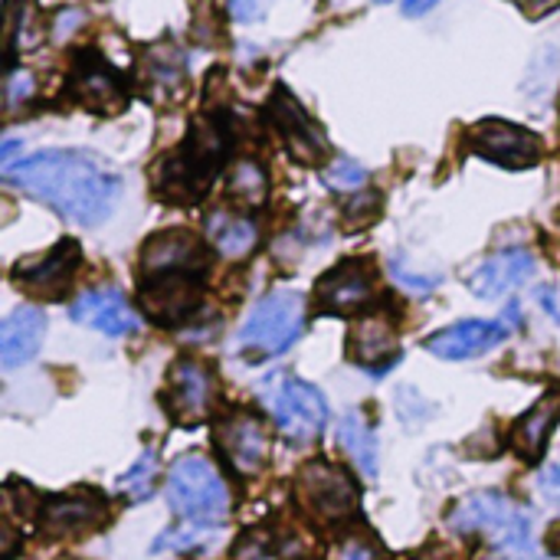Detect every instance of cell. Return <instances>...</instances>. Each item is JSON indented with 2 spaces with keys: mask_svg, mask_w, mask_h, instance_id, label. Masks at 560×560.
Wrapping results in <instances>:
<instances>
[{
  "mask_svg": "<svg viewBox=\"0 0 560 560\" xmlns=\"http://www.w3.org/2000/svg\"><path fill=\"white\" fill-rule=\"evenodd\" d=\"M105 522V502L95 495H59L39 509V528L52 538H75Z\"/></svg>",
  "mask_w": 560,
  "mask_h": 560,
  "instance_id": "44dd1931",
  "label": "cell"
},
{
  "mask_svg": "<svg viewBox=\"0 0 560 560\" xmlns=\"http://www.w3.org/2000/svg\"><path fill=\"white\" fill-rule=\"evenodd\" d=\"M33 92H36V79L26 69L10 72V79H7V112L13 115L20 105H26L33 98Z\"/></svg>",
  "mask_w": 560,
  "mask_h": 560,
  "instance_id": "4dcf8cb0",
  "label": "cell"
},
{
  "mask_svg": "<svg viewBox=\"0 0 560 560\" xmlns=\"http://www.w3.org/2000/svg\"><path fill=\"white\" fill-rule=\"evenodd\" d=\"M154 476H158V456L148 450V453L118 479V492H121L128 502H144V499H151V492H154Z\"/></svg>",
  "mask_w": 560,
  "mask_h": 560,
  "instance_id": "f1b7e54d",
  "label": "cell"
},
{
  "mask_svg": "<svg viewBox=\"0 0 560 560\" xmlns=\"http://www.w3.org/2000/svg\"><path fill=\"white\" fill-rule=\"evenodd\" d=\"M374 295V269L364 259H348L315 282V308L325 315H351Z\"/></svg>",
  "mask_w": 560,
  "mask_h": 560,
  "instance_id": "2e32d148",
  "label": "cell"
},
{
  "mask_svg": "<svg viewBox=\"0 0 560 560\" xmlns=\"http://www.w3.org/2000/svg\"><path fill=\"white\" fill-rule=\"evenodd\" d=\"M171 512L194 528H223L230 515V489L207 456H180L167 472Z\"/></svg>",
  "mask_w": 560,
  "mask_h": 560,
  "instance_id": "277c9868",
  "label": "cell"
},
{
  "mask_svg": "<svg viewBox=\"0 0 560 560\" xmlns=\"http://www.w3.org/2000/svg\"><path fill=\"white\" fill-rule=\"evenodd\" d=\"M279 427V433L295 443V446H308L325 433L328 423V404L322 397V390L302 377L292 374H276L272 381H266L262 394H259Z\"/></svg>",
  "mask_w": 560,
  "mask_h": 560,
  "instance_id": "8992f818",
  "label": "cell"
},
{
  "mask_svg": "<svg viewBox=\"0 0 560 560\" xmlns=\"http://www.w3.org/2000/svg\"><path fill=\"white\" fill-rule=\"evenodd\" d=\"M66 89L82 108L98 112V115H118L128 105L125 75L105 56H98L95 49H85V52L75 56V66L69 72Z\"/></svg>",
  "mask_w": 560,
  "mask_h": 560,
  "instance_id": "ba28073f",
  "label": "cell"
},
{
  "mask_svg": "<svg viewBox=\"0 0 560 560\" xmlns=\"http://www.w3.org/2000/svg\"><path fill=\"white\" fill-rule=\"evenodd\" d=\"M305 331V295L295 289H276L249 312L240 331V351L253 361L285 354Z\"/></svg>",
  "mask_w": 560,
  "mask_h": 560,
  "instance_id": "5b68a950",
  "label": "cell"
},
{
  "mask_svg": "<svg viewBox=\"0 0 560 560\" xmlns=\"http://www.w3.org/2000/svg\"><path fill=\"white\" fill-rule=\"evenodd\" d=\"M266 115L272 121V128L279 131V138L285 141V151L299 161V164H325L328 158V138L325 131L312 121V115L299 105V98L289 89H276L269 95Z\"/></svg>",
  "mask_w": 560,
  "mask_h": 560,
  "instance_id": "9c48e42d",
  "label": "cell"
},
{
  "mask_svg": "<svg viewBox=\"0 0 560 560\" xmlns=\"http://www.w3.org/2000/svg\"><path fill=\"white\" fill-rule=\"evenodd\" d=\"M3 180L75 226H98L121 197V177L92 151L52 148L3 167Z\"/></svg>",
  "mask_w": 560,
  "mask_h": 560,
  "instance_id": "6da1fadb",
  "label": "cell"
},
{
  "mask_svg": "<svg viewBox=\"0 0 560 560\" xmlns=\"http://www.w3.org/2000/svg\"><path fill=\"white\" fill-rule=\"evenodd\" d=\"M295 492H299V502L305 505V512L328 525L348 522L358 512L354 479L341 466H331L325 459L302 466V472L295 479Z\"/></svg>",
  "mask_w": 560,
  "mask_h": 560,
  "instance_id": "52a82bcc",
  "label": "cell"
},
{
  "mask_svg": "<svg viewBox=\"0 0 560 560\" xmlns=\"http://www.w3.org/2000/svg\"><path fill=\"white\" fill-rule=\"evenodd\" d=\"M285 558H289L285 545H282L272 532H266V528H249V532H243V535H240V541H236V548H233V560H285Z\"/></svg>",
  "mask_w": 560,
  "mask_h": 560,
  "instance_id": "83f0119b",
  "label": "cell"
},
{
  "mask_svg": "<svg viewBox=\"0 0 560 560\" xmlns=\"http://www.w3.org/2000/svg\"><path fill=\"white\" fill-rule=\"evenodd\" d=\"M538 489L548 502L560 505V463H551L541 476H538Z\"/></svg>",
  "mask_w": 560,
  "mask_h": 560,
  "instance_id": "836d02e7",
  "label": "cell"
},
{
  "mask_svg": "<svg viewBox=\"0 0 560 560\" xmlns=\"http://www.w3.org/2000/svg\"><path fill=\"white\" fill-rule=\"evenodd\" d=\"M269 10V0H230V16L240 23H253Z\"/></svg>",
  "mask_w": 560,
  "mask_h": 560,
  "instance_id": "d6a6232c",
  "label": "cell"
},
{
  "mask_svg": "<svg viewBox=\"0 0 560 560\" xmlns=\"http://www.w3.org/2000/svg\"><path fill=\"white\" fill-rule=\"evenodd\" d=\"M233 131L223 115H200L177 151L154 171V190L171 203H197L230 158Z\"/></svg>",
  "mask_w": 560,
  "mask_h": 560,
  "instance_id": "7a4b0ae2",
  "label": "cell"
},
{
  "mask_svg": "<svg viewBox=\"0 0 560 560\" xmlns=\"http://www.w3.org/2000/svg\"><path fill=\"white\" fill-rule=\"evenodd\" d=\"M226 194L240 207H246V210L262 207L266 203V194H269V174H266V167L259 161H253V158L236 161L230 167V174H226Z\"/></svg>",
  "mask_w": 560,
  "mask_h": 560,
  "instance_id": "4316f807",
  "label": "cell"
},
{
  "mask_svg": "<svg viewBox=\"0 0 560 560\" xmlns=\"http://www.w3.org/2000/svg\"><path fill=\"white\" fill-rule=\"evenodd\" d=\"M397 354V325L390 318V312H374V315H361L351 325L348 335V358L381 371L390 358Z\"/></svg>",
  "mask_w": 560,
  "mask_h": 560,
  "instance_id": "7402d4cb",
  "label": "cell"
},
{
  "mask_svg": "<svg viewBox=\"0 0 560 560\" xmlns=\"http://www.w3.org/2000/svg\"><path fill=\"white\" fill-rule=\"evenodd\" d=\"M217 397V381L213 371H207L197 361H174L171 374H167V394H164V407L177 423H200L210 417Z\"/></svg>",
  "mask_w": 560,
  "mask_h": 560,
  "instance_id": "5bb4252c",
  "label": "cell"
},
{
  "mask_svg": "<svg viewBox=\"0 0 560 560\" xmlns=\"http://www.w3.org/2000/svg\"><path fill=\"white\" fill-rule=\"evenodd\" d=\"M79 262H82L79 243H75V240H62V243H56L52 249H46V253H39V256L20 259V262L13 266L10 276H13V282L23 285L26 292L46 295V299H59V295L69 289V282H72V276H75V269H79Z\"/></svg>",
  "mask_w": 560,
  "mask_h": 560,
  "instance_id": "9a60e30c",
  "label": "cell"
},
{
  "mask_svg": "<svg viewBox=\"0 0 560 560\" xmlns=\"http://www.w3.org/2000/svg\"><path fill=\"white\" fill-rule=\"evenodd\" d=\"M138 262H141L138 266L141 279H154V276H207V266H210L203 243L187 230L154 233L141 246Z\"/></svg>",
  "mask_w": 560,
  "mask_h": 560,
  "instance_id": "8fae6325",
  "label": "cell"
},
{
  "mask_svg": "<svg viewBox=\"0 0 560 560\" xmlns=\"http://www.w3.org/2000/svg\"><path fill=\"white\" fill-rule=\"evenodd\" d=\"M203 279L207 276H154V279H141L138 302H141V308H144V315L151 322L167 325V328L180 325L197 312Z\"/></svg>",
  "mask_w": 560,
  "mask_h": 560,
  "instance_id": "4fadbf2b",
  "label": "cell"
},
{
  "mask_svg": "<svg viewBox=\"0 0 560 560\" xmlns=\"http://www.w3.org/2000/svg\"><path fill=\"white\" fill-rule=\"evenodd\" d=\"M338 446L351 456V463L368 476L377 479V436L374 430L364 423L361 413H348L338 423Z\"/></svg>",
  "mask_w": 560,
  "mask_h": 560,
  "instance_id": "484cf974",
  "label": "cell"
},
{
  "mask_svg": "<svg viewBox=\"0 0 560 560\" xmlns=\"http://www.w3.org/2000/svg\"><path fill=\"white\" fill-rule=\"evenodd\" d=\"M46 335V315L33 305H20L7 315L0 328V364L7 371H16L30 358H36Z\"/></svg>",
  "mask_w": 560,
  "mask_h": 560,
  "instance_id": "603a6c76",
  "label": "cell"
},
{
  "mask_svg": "<svg viewBox=\"0 0 560 560\" xmlns=\"http://www.w3.org/2000/svg\"><path fill=\"white\" fill-rule=\"evenodd\" d=\"M535 269H538V262L528 249H502V253L489 256L476 272H469L466 285L472 295L495 302V299H505L509 292H515L518 285H525L535 276Z\"/></svg>",
  "mask_w": 560,
  "mask_h": 560,
  "instance_id": "d6986e66",
  "label": "cell"
},
{
  "mask_svg": "<svg viewBox=\"0 0 560 560\" xmlns=\"http://www.w3.org/2000/svg\"><path fill=\"white\" fill-rule=\"evenodd\" d=\"M207 243L223 259H246L259 243V226L236 210H213L207 213Z\"/></svg>",
  "mask_w": 560,
  "mask_h": 560,
  "instance_id": "cb8c5ba5",
  "label": "cell"
},
{
  "mask_svg": "<svg viewBox=\"0 0 560 560\" xmlns=\"http://www.w3.org/2000/svg\"><path fill=\"white\" fill-rule=\"evenodd\" d=\"M440 0H404V13L407 16H420V13H427V10H433Z\"/></svg>",
  "mask_w": 560,
  "mask_h": 560,
  "instance_id": "e575fe53",
  "label": "cell"
},
{
  "mask_svg": "<svg viewBox=\"0 0 560 560\" xmlns=\"http://www.w3.org/2000/svg\"><path fill=\"white\" fill-rule=\"evenodd\" d=\"M469 148L502 167H535L541 161V138L512 121L486 118L469 131Z\"/></svg>",
  "mask_w": 560,
  "mask_h": 560,
  "instance_id": "7c38bea8",
  "label": "cell"
},
{
  "mask_svg": "<svg viewBox=\"0 0 560 560\" xmlns=\"http://www.w3.org/2000/svg\"><path fill=\"white\" fill-rule=\"evenodd\" d=\"M69 318L75 325L95 328V331H102L108 338H125V335H135L141 328L138 312L115 289H95V292L79 295L72 302V308H69Z\"/></svg>",
  "mask_w": 560,
  "mask_h": 560,
  "instance_id": "ac0fdd59",
  "label": "cell"
},
{
  "mask_svg": "<svg viewBox=\"0 0 560 560\" xmlns=\"http://www.w3.org/2000/svg\"><path fill=\"white\" fill-rule=\"evenodd\" d=\"M138 85L151 102H177L187 92V56L174 46H151L138 59Z\"/></svg>",
  "mask_w": 560,
  "mask_h": 560,
  "instance_id": "ffe728a7",
  "label": "cell"
},
{
  "mask_svg": "<svg viewBox=\"0 0 560 560\" xmlns=\"http://www.w3.org/2000/svg\"><path fill=\"white\" fill-rule=\"evenodd\" d=\"M213 440L236 476H246V479L259 476L262 466L269 463V430H266L262 417H256L249 410L226 413L213 427Z\"/></svg>",
  "mask_w": 560,
  "mask_h": 560,
  "instance_id": "30bf717a",
  "label": "cell"
},
{
  "mask_svg": "<svg viewBox=\"0 0 560 560\" xmlns=\"http://www.w3.org/2000/svg\"><path fill=\"white\" fill-rule=\"evenodd\" d=\"M560 420V394H545L515 427L512 433V443H515V453L525 459V463H538L545 456V446H548V436L555 430V423Z\"/></svg>",
  "mask_w": 560,
  "mask_h": 560,
  "instance_id": "d4e9b609",
  "label": "cell"
},
{
  "mask_svg": "<svg viewBox=\"0 0 560 560\" xmlns=\"http://www.w3.org/2000/svg\"><path fill=\"white\" fill-rule=\"evenodd\" d=\"M512 335V325L502 322H459L443 331H436L427 341V351L443 358V361H472L499 348Z\"/></svg>",
  "mask_w": 560,
  "mask_h": 560,
  "instance_id": "e0dca14e",
  "label": "cell"
},
{
  "mask_svg": "<svg viewBox=\"0 0 560 560\" xmlns=\"http://www.w3.org/2000/svg\"><path fill=\"white\" fill-rule=\"evenodd\" d=\"M377 3H390V0H377Z\"/></svg>",
  "mask_w": 560,
  "mask_h": 560,
  "instance_id": "d590c367",
  "label": "cell"
},
{
  "mask_svg": "<svg viewBox=\"0 0 560 560\" xmlns=\"http://www.w3.org/2000/svg\"><path fill=\"white\" fill-rule=\"evenodd\" d=\"M325 184L338 194H354L368 184V171L354 161V158H335L328 167H325Z\"/></svg>",
  "mask_w": 560,
  "mask_h": 560,
  "instance_id": "f546056e",
  "label": "cell"
},
{
  "mask_svg": "<svg viewBox=\"0 0 560 560\" xmlns=\"http://www.w3.org/2000/svg\"><path fill=\"white\" fill-rule=\"evenodd\" d=\"M335 560H384V555H381V548H377L371 538L351 535V538H345V541L338 545Z\"/></svg>",
  "mask_w": 560,
  "mask_h": 560,
  "instance_id": "1f68e13d",
  "label": "cell"
},
{
  "mask_svg": "<svg viewBox=\"0 0 560 560\" xmlns=\"http://www.w3.org/2000/svg\"><path fill=\"white\" fill-rule=\"evenodd\" d=\"M456 535H482L505 560H538L535 518L525 505H515L502 492L466 495L446 518Z\"/></svg>",
  "mask_w": 560,
  "mask_h": 560,
  "instance_id": "3957f363",
  "label": "cell"
}]
</instances>
